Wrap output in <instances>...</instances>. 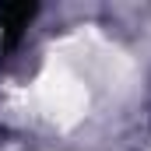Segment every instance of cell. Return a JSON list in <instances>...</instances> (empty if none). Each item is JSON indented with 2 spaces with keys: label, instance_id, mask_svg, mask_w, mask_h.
Wrapping results in <instances>:
<instances>
[{
  "label": "cell",
  "instance_id": "cell-1",
  "mask_svg": "<svg viewBox=\"0 0 151 151\" xmlns=\"http://www.w3.org/2000/svg\"><path fill=\"white\" fill-rule=\"evenodd\" d=\"M35 18V4H0V32H4V49H11L28 21Z\"/></svg>",
  "mask_w": 151,
  "mask_h": 151
}]
</instances>
